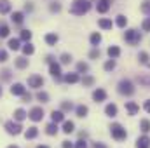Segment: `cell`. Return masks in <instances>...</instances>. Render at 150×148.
I'll return each mask as SVG.
<instances>
[{
    "label": "cell",
    "mask_w": 150,
    "mask_h": 148,
    "mask_svg": "<svg viewBox=\"0 0 150 148\" xmlns=\"http://www.w3.org/2000/svg\"><path fill=\"white\" fill-rule=\"evenodd\" d=\"M65 134H72L75 131V124L72 120H63V129H61Z\"/></svg>",
    "instance_id": "cell-26"
},
{
    "label": "cell",
    "mask_w": 150,
    "mask_h": 148,
    "mask_svg": "<svg viewBox=\"0 0 150 148\" xmlns=\"http://www.w3.org/2000/svg\"><path fill=\"white\" fill-rule=\"evenodd\" d=\"M136 82L142 84V85H145V87H150V75H138Z\"/></svg>",
    "instance_id": "cell-38"
},
{
    "label": "cell",
    "mask_w": 150,
    "mask_h": 148,
    "mask_svg": "<svg viewBox=\"0 0 150 148\" xmlns=\"http://www.w3.org/2000/svg\"><path fill=\"white\" fill-rule=\"evenodd\" d=\"M32 37H33V33L30 30H21V33H19V40L21 42H30Z\"/></svg>",
    "instance_id": "cell-37"
},
{
    "label": "cell",
    "mask_w": 150,
    "mask_h": 148,
    "mask_svg": "<svg viewBox=\"0 0 150 148\" xmlns=\"http://www.w3.org/2000/svg\"><path fill=\"white\" fill-rule=\"evenodd\" d=\"M91 9V2L89 0H74L72 5H70V12L74 16H84L87 14Z\"/></svg>",
    "instance_id": "cell-1"
},
{
    "label": "cell",
    "mask_w": 150,
    "mask_h": 148,
    "mask_svg": "<svg viewBox=\"0 0 150 148\" xmlns=\"http://www.w3.org/2000/svg\"><path fill=\"white\" fill-rule=\"evenodd\" d=\"M45 134H47V136H56V134H58V124H56V122L47 124V125H45Z\"/></svg>",
    "instance_id": "cell-29"
},
{
    "label": "cell",
    "mask_w": 150,
    "mask_h": 148,
    "mask_svg": "<svg viewBox=\"0 0 150 148\" xmlns=\"http://www.w3.org/2000/svg\"><path fill=\"white\" fill-rule=\"evenodd\" d=\"M44 115H45V111L42 106H33L32 110L28 111V118L32 120V122H40L42 118H44Z\"/></svg>",
    "instance_id": "cell-6"
},
{
    "label": "cell",
    "mask_w": 150,
    "mask_h": 148,
    "mask_svg": "<svg viewBox=\"0 0 150 148\" xmlns=\"http://www.w3.org/2000/svg\"><path fill=\"white\" fill-rule=\"evenodd\" d=\"M49 73L52 75L56 80H61L63 78V72H61V63H56V61H52V63H49Z\"/></svg>",
    "instance_id": "cell-7"
},
{
    "label": "cell",
    "mask_w": 150,
    "mask_h": 148,
    "mask_svg": "<svg viewBox=\"0 0 150 148\" xmlns=\"http://www.w3.org/2000/svg\"><path fill=\"white\" fill-rule=\"evenodd\" d=\"M93 101H96V103H103V101H107V91L101 89V87L94 89V91H93Z\"/></svg>",
    "instance_id": "cell-9"
},
{
    "label": "cell",
    "mask_w": 150,
    "mask_h": 148,
    "mask_svg": "<svg viewBox=\"0 0 150 148\" xmlns=\"http://www.w3.org/2000/svg\"><path fill=\"white\" fill-rule=\"evenodd\" d=\"M23 92H26V87H25L23 84L16 82V84L11 85V94H12V96H21Z\"/></svg>",
    "instance_id": "cell-13"
},
{
    "label": "cell",
    "mask_w": 150,
    "mask_h": 148,
    "mask_svg": "<svg viewBox=\"0 0 150 148\" xmlns=\"http://www.w3.org/2000/svg\"><path fill=\"white\" fill-rule=\"evenodd\" d=\"M11 11H12V4H11L9 0H0V14L5 16V14H9Z\"/></svg>",
    "instance_id": "cell-16"
},
{
    "label": "cell",
    "mask_w": 150,
    "mask_h": 148,
    "mask_svg": "<svg viewBox=\"0 0 150 148\" xmlns=\"http://www.w3.org/2000/svg\"><path fill=\"white\" fill-rule=\"evenodd\" d=\"M110 134H112L113 140H117V141H124L127 138V131L119 122H113L112 125H110Z\"/></svg>",
    "instance_id": "cell-4"
},
{
    "label": "cell",
    "mask_w": 150,
    "mask_h": 148,
    "mask_svg": "<svg viewBox=\"0 0 150 148\" xmlns=\"http://www.w3.org/2000/svg\"><path fill=\"white\" fill-rule=\"evenodd\" d=\"M51 120H52V122H56V124L63 122V120H65V111H61V110H52V111H51Z\"/></svg>",
    "instance_id": "cell-15"
},
{
    "label": "cell",
    "mask_w": 150,
    "mask_h": 148,
    "mask_svg": "<svg viewBox=\"0 0 150 148\" xmlns=\"http://www.w3.org/2000/svg\"><path fill=\"white\" fill-rule=\"evenodd\" d=\"M87 72H89V65L84 61H79L77 63V73H87Z\"/></svg>",
    "instance_id": "cell-41"
},
{
    "label": "cell",
    "mask_w": 150,
    "mask_h": 148,
    "mask_svg": "<svg viewBox=\"0 0 150 148\" xmlns=\"http://www.w3.org/2000/svg\"><path fill=\"white\" fill-rule=\"evenodd\" d=\"M138 61L142 63V65H147L150 68V56H149V52H145V51H142L140 54H138Z\"/></svg>",
    "instance_id": "cell-32"
},
{
    "label": "cell",
    "mask_w": 150,
    "mask_h": 148,
    "mask_svg": "<svg viewBox=\"0 0 150 148\" xmlns=\"http://www.w3.org/2000/svg\"><path fill=\"white\" fill-rule=\"evenodd\" d=\"M21 99H23V103H28V101H32V94L30 92H23L21 94Z\"/></svg>",
    "instance_id": "cell-50"
},
{
    "label": "cell",
    "mask_w": 150,
    "mask_h": 148,
    "mask_svg": "<svg viewBox=\"0 0 150 148\" xmlns=\"http://www.w3.org/2000/svg\"><path fill=\"white\" fill-rule=\"evenodd\" d=\"M7 148H19V147H16V145H11V147H7Z\"/></svg>",
    "instance_id": "cell-57"
},
{
    "label": "cell",
    "mask_w": 150,
    "mask_h": 148,
    "mask_svg": "<svg viewBox=\"0 0 150 148\" xmlns=\"http://www.w3.org/2000/svg\"><path fill=\"white\" fill-rule=\"evenodd\" d=\"M61 148H74V145L67 140V141H63V143H61Z\"/></svg>",
    "instance_id": "cell-53"
},
{
    "label": "cell",
    "mask_w": 150,
    "mask_h": 148,
    "mask_svg": "<svg viewBox=\"0 0 150 148\" xmlns=\"http://www.w3.org/2000/svg\"><path fill=\"white\" fill-rule=\"evenodd\" d=\"M25 118H28V111L26 110H23V108H16V110H14V120L23 122Z\"/></svg>",
    "instance_id": "cell-19"
},
{
    "label": "cell",
    "mask_w": 150,
    "mask_h": 148,
    "mask_svg": "<svg viewBox=\"0 0 150 148\" xmlns=\"http://www.w3.org/2000/svg\"><path fill=\"white\" fill-rule=\"evenodd\" d=\"M126 110H127L129 115H136V113L140 111V106H138L134 101H127V103H126Z\"/></svg>",
    "instance_id": "cell-30"
},
{
    "label": "cell",
    "mask_w": 150,
    "mask_h": 148,
    "mask_svg": "<svg viewBox=\"0 0 150 148\" xmlns=\"http://www.w3.org/2000/svg\"><path fill=\"white\" fill-rule=\"evenodd\" d=\"M143 110L147 111V113H150V99H147V101L143 103Z\"/></svg>",
    "instance_id": "cell-52"
},
{
    "label": "cell",
    "mask_w": 150,
    "mask_h": 148,
    "mask_svg": "<svg viewBox=\"0 0 150 148\" xmlns=\"http://www.w3.org/2000/svg\"><path fill=\"white\" fill-rule=\"evenodd\" d=\"M7 47H9L11 51H19V49H21V40H19V38H9Z\"/></svg>",
    "instance_id": "cell-27"
},
{
    "label": "cell",
    "mask_w": 150,
    "mask_h": 148,
    "mask_svg": "<svg viewBox=\"0 0 150 148\" xmlns=\"http://www.w3.org/2000/svg\"><path fill=\"white\" fill-rule=\"evenodd\" d=\"M33 11V4L32 2H26L25 4V12H32Z\"/></svg>",
    "instance_id": "cell-51"
},
{
    "label": "cell",
    "mask_w": 150,
    "mask_h": 148,
    "mask_svg": "<svg viewBox=\"0 0 150 148\" xmlns=\"http://www.w3.org/2000/svg\"><path fill=\"white\" fill-rule=\"evenodd\" d=\"M72 59H74V58H72V54H68V52H63V54L59 56V63H61V65H70Z\"/></svg>",
    "instance_id": "cell-40"
},
{
    "label": "cell",
    "mask_w": 150,
    "mask_h": 148,
    "mask_svg": "<svg viewBox=\"0 0 150 148\" xmlns=\"http://www.w3.org/2000/svg\"><path fill=\"white\" fill-rule=\"evenodd\" d=\"M98 26H100L101 30H112V28H113V23H112V19L101 18V19H98Z\"/></svg>",
    "instance_id": "cell-20"
},
{
    "label": "cell",
    "mask_w": 150,
    "mask_h": 148,
    "mask_svg": "<svg viewBox=\"0 0 150 148\" xmlns=\"http://www.w3.org/2000/svg\"><path fill=\"white\" fill-rule=\"evenodd\" d=\"M11 35V28H9V25L7 23H0V38H7Z\"/></svg>",
    "instance_id": "cell-31"
},
{
    "label": "cell",
    "mask_w": 150,
    "mask_h": 148,
    "mask_svg": "<svg viewBox=\"0 0 150 148\" xmlns=\"http://www.w3.org/2000/svg\"><path fill=\"white\" fill-rule=\"evenodd\" d=\"M87 113H89V108H87L86 105H79V106H75V115H77L79 118L87 117Z\"/></svg>",
    "instance_id": "cell-25"
},
{
    "label": "cell",
    "mask_w": 150,
    "mask_h": 148,
    "mask_svg": "<svg viewBox=\"0 0 150 148\" xmlns=\"http://www.w3.org/2000/svg\"><path fill=\"white\" fill-rule=\"evenodd\" d=\"M44 40H45V44H47V45H51V47H52V45H56V44H58L59 37H58V33H52V32H51V33H47V35L44 37Z\"/></svg>",
    "instance_id": "cell-21"
},
{
    "label": "cell",
    "mask_w": 150,
    "mask_h": 148,
    "mask_svg": "<svg viewBox=\"0 0 150 148\" xmlns=\"http://www.w3.org/2000/svg\"><path fill=\"white\" fill-rule=\"evenodd\" d=\"M140 131H142L143 134H149L150 132V120L149 118H142V120H140Z\"/></svg>",
    "instance_id": "cell-34"
},
{
    "label": "cell",
    "mask_w": 150,
    "mask_h": 148,
    "mask_svg": "<svg viewBox=\"0 0 150 148\" xmlns=\"http://www.w3.org/2000/svg\"><path fill=\"white\" fill-rule=\"evenodd\" d=\"M63 80L67 82V84H77V82H80V75L77 73H65L63 75Z\"/></svg>",
    "instance_id": "cell-17"
},
{
    "label": "cell",
    "mask_w": 150,
    "mask_h": 148,
    "mask_svg": "<svg viewBox=\"0 0 150 148\" xmlns=\"http://www.w3.org/2000/svg\"><path fill=\"white\" fill-rule=\"evenodd\" d=\"M142 12L143 14H147V16H150V0H143V4H142Z\"/></svg>",
    "instance_id": "cell-44"
},
{
    "label": "cell",
    "mask_w": 150,
    "mask_h": 148,
    "mask_svg": "<svg viewBox=\"0 0 150 148\" xmlns=\"http://www.w3.org/2000/svg\"><path fill=\"white\" fill-rule=\"evenodd\" d=\"M110 4H112V0H98V4H96V11H98L100 14H105V12H108Z\"/></svg>",
    "instance_id": "cell-12"
},
{
    "label": "cell",
    "mask_w": 150,
    "mask_h": 148,
    "mask_svg": "<svg viewBox=\"0 0 150 148\" xmlns=\"http://www.w3.org/2000/svg\"><path fill=\"white\" fill-rule=\"evenodd\" d=\"M21 51H23L25 56H32L35 52V47H33L32 42H25V45H21Z\"/></svg>",
    "instance_id": "cell-28"
},
{
    "label": "cell",
    "mask_w": 150,
    "mask_h": 148,
    "mask_svg": "<svg viewBox=\"0 0 150 148\" xmlns=\"http://www.w3.org/2000/svg\"><path fill=\"white\" fill-rule=\"evenodd\" d=\"M93 148H107V145H105V143H101V141H98V143H94V145H93Z\"/></svg>",
    "instance_id": "cell-54"
},
{
    "label": "cell",
    "mask_w": 150,
    "mask_h": 148,
    "mask_svg": "<svg viewBox=\"0 0 150 148\" xmlns=\"http://www.w3.org/2000/svg\"><path fill=\"white\" fill-rule=\"evenodd\" d=\"M49 11H51L52 14H58V12L61 11V4H58V2H52V4L49 5Z\"/></svg>",
    "instance_id": "cell-45"
},
{
    "label": "cell",
    "mask_w": 150,
    "mask_h": 148,
    "mask_svg": "<svg viewBox=\"0 0 150 148\" xmlns=\"http://www.w3.org/2000/svg\"><path fill=\"white\" fill-rule=\"evenodd\" d=\"M37 148H49V147H47V145H38Z\"/></svg>",
    "instance_id": "cell-56"
},
{
    "label": "cell",
    "mask_w": 150,
    "mask_h": 148,
    "mask_svg": "<svg viewBox=\"0 0 150 148\" xmlns=\"http://www.w3.org/2000/svg\"><path fill=\"white\" fill-rule=\"evenodd\" d=\"M103 68H105V72H113L115 70V59H107L105 61V65H103Z\"/></svg>",
    "instance_id": "cell-43"
},
{
    "label": "cell",
    "mask_w": 150,
    "mask_h": 148,
    "mask_svg": "<svg viewBox=\"0 0 150 148\" xmlns=\"http://www.w3.org/2000/svg\"><path fill=\"white\" fill-rule=\"evenodd\" d=\"M136 148H150V136L143 134L136 140Z\"/></svg>",
    "instance_id": "cell-14"
},
{
    "label": "cell",
    "mask_w": 150,
    "mask_h": 148,
    "mask_svg": "<svg viewBox=\"0 0 150 148\" xmlns=\"http://www.w3.org/2000/svg\"><path fill=\"white\" fill-rule=\"evenodd\" d=\"M14 65H16V68H18V70H25V68H28L30 59H28L26 56H19V58H16V59H14Z\"/></svg>",
    "instance_id": "cell-11"
},
{
    "label": "cell",
    "mask_w": 150,
    "mask_h": 148,
    "mask_svg": "<svg viewBox=\"0 0 150 148\" xmlns=\"http://www.w3.org/2000/svg\"><path fill=\"white\" fill-rule=\"evenodd\" d=\"M89 42H91L93 47H98V45L101 44V33H100V32H93L91 37H89Z\"/></svg>",
    "instance_id": "cell-23"
},
{
    "label": "cell",
    "mask_w": 150,
    "mask_h": 148,
    "mask_svg": "<svg viewBox=\"0 0 150 148\" xmlns=\"http://www.w3.org/2000/svg\"><path fill=\"white\" fill-rule=\"evenodd\" d=\"M80 82H82L84 87H91V85H94V77L93 75H84L80 78Z\"/></svg>",
    "instance_id": "cell-36"
},
{
    "label": "cell",
    "mask_w": 150,
    "mask_h": 148,
    "mask_svg": "<svg viewBox=\"0 0 150 148\" xmlns=\"http://www.w3.org/2000/svg\"><path fill=\"white\" fill-rule=\"evenodd\" d=\"M124 40L129 44V45H136V44H140V40H142V33L138 32V30H126V33H124Z\"/></svg>",
    "instance_id": "cell-5"
},
{
    "label": "cell",
    "mask_w": 150,
    "mask_h": 148,
    "mask_svg": "<svg viewBox=\"0 0 150 148\" xmlns=\"http://www.w3.org/2000/svg\"><path fill=\"white\" fill-rule=\"evenodd\" d=\"M11 21H12V25L21 26V25L25 23V12H21V11H14V12L11 14Z\"/></svg>",
    "instance_id": "cell-10"
},
{
    "label": "cell",
    "mask_w": 150,
    "mask_h": 148,
    "mask_svg": "<svg viewBox=\"0 0 150 148\" xmlns=\"http://www.w3.org/2000/svg\"><path fill=\"white\" fill-rule=\"evenodd\" d=\"M59 110H61V111H72V110H75V106H74V103H72V101H61Z\"/></svg>",
    "instance_id": "cell-39"
},
{
    "label": "cell",
    "mask_w": 150,
    "mask_h": 148,
    "mask_svg": "<svg viewBox=\"0 0 150 148\" xmlns=\"http://www.w3.org/2000/svg\"><path fill=\"white\" fill-rule=\"evenodd\" d=\"M4 129L7 131V134H11V136H19L21 132H25L23 129V125H21V122H18V120H7L5 124H4Z\"/></svg>",
    "instance_id": "cell-2"
},
{
    "label": "cell",
    "mask_w": 150,
    "mask_h": 148,
    "mask_svg": "<svg viewBox=\"0 0 150 148\" xmlns=\"http://www.w3.org/2000/svg\"><path fill=\"white\" fill-rule=\"evenodd\" d=\"M37 136H38V127H35V125H32V127H28L25 131V138L26 140H35Z\"/></svg>",
    "instance_id": "cell-22"
},
{
    "label": "cell",
    "mask_w": 150,
    "mask_h": 148,
    "mask_svg": "<svg viewBox=\"0 0 150 148\" xmlns=\"http://www.w3.org/2000/svg\"><path fill=\"white\" fill-rule=\"evenodd\" d=\"M35 98H37V99L40 101V103H49V94H47L45 91H38Z\"/></svg>",
    "instance_id": "cell-42"
},
{
    "label": "cell",
    "mask_w": 150,
    "mask_h": 148,
    "mask_svg": "<svg viewBox=\"0 0 150 148\" xmlns=\"http://www.w3.org/2000/svg\"><path fill=\"white\" fill-rule=\"evenodd\" d=\"M115 25H117L119 28H126V26H127V18H126L124 14H119V16L115 18Z\"/></svg>",
    "instance_id": "cell-35"
},
{
    "label": "cell",
    "mask_w": 150,
    "mask_h": 148,
    "mask_svg": "<svg viewBox=\"0 0 150 148\" xmlns=\"http://www.w3.org/2000/svg\"><path fill=\"white\" fill-rule=\"evenodd\" d=\"M44 61H45V63L49 65V63H52V61H54V58H52V56L49 54V56H45V59H44Z\"/></svg>",
    "instance_id": "cell-55"
},
{
    "label": "cell",
    "mask_w": 150,
    "mask_h": 148,
    "mask_svg": "<svg viewBox=\"0 0 150 148\" xmlns=\"http://www.w3.org/2000/svg\"><path fill=\"white\" fill-rule=\"evenodd\" d=\"M117 111H119V108H117V105L115 103H108L107 106H105V115L107 117H117Z\"/></svg>",
    "instance_id": "cell-18"
},
{
    "label": "cell",
    "mask_w": 150,
    "mask_h": 148,
    "mask_svg": "<svg viewBox=\"0 0 150 148\" xmlns=\"http://www.w3.org/2000/svg\"><path fill=\"white\" fill-rule=\"evenodd\" d=\"M11 78H12V70H9V68L0 70V80L2 82H9Z\"/></svg>",
    "instance_id": "cell-33"
},
{
    "label": "cell",
    "mask_w": 150,
    "mask_h": 148,
    "mask_svg": "<svg viewBox=\"0 0 150 148\" xmlns=\"http://www.w3.org/2000/svg\"><path fill=\"white\" fill-rule=\"evenodd\" d=\"M107 54H108V58L117 59V58L120 56V47H117V45H110V47L107 49Z\"/></svg>",
    "instance_id": "cell-24"
},
{
    "label": "cell",
    "mask_w": 150,
    "mask_h": 148,
    "mask_svg": "<svg viewBox=\"0 0 150 148\" xmlns=\"http://www.w3.org/2000/svg\"><path fill=\"white\" fill-rule=\"evenodd\" d=\"M142 28H143V32H150V18H145V19H143Z\"/></svg>",
    "instance_id": "cell-48"
},
{
    "label": "cell",
    "mask_w": 150,
    "mask_h": 148,
    "mask_svg": "<svg viewBox=\"0 0 150 148\" xmlns=\"http://www.w3.org/2000/svg\"><path fill=\"white\" fill-rule=\"evenodd\" d=\"M44 85V78L40 77V75L33 73L28 77V87H32V89H40Z\"/></svg>",
    "instance_id": "cell-8"
},
{
    "label": "cell",
    "mask_w": 150,
    "mask_h": 148,
    "mask_svg": "<svg viewBox=\"0 0 150 148\" xmlns=\"http://www.w3.org/2000/svg\"><path fill=\"white\" fill-rule=\"evenodd\" d=\"M9 59V54H7V51L5 49H0V63H5Z\"/></svg>",
    "instance_id": "cell-47"
},
{
    "label": "cell",
    "mask_w": 150,
    "mask_h": 148,
    "mask_svg": "<svg viewBox=\"0 0 150 148\" xmlns=\"http://www.w3.org/2000/svg\"><path fill=\"white\" fill-rule=\"evenodd\" d=\"M74 148H87V141H86V140H79L74 145Z\"/></svg>",
    "instance_id": "cell-49"
},
{
    "label": "cell",
    "mask_w": 150,
    "mask_h": 148,
    "mask_svg": "<svg viewBox=\"0 0 150 148\" xmlns=\"http://www.w3.org/2000/svg\"><path fill=\"white\" fill-rule=\"evenodd\" d=\"M2 92H4V91H2V87H0V96H2Z\"/></svg>",
    "instance_id": "cell-58"
},
{
    "label": "cell",
    "mask_w": 150,
    "mask_h": 148,
    "mask_svg": "<svg viewBox=\"0 0 150 148\" xmlns=\"http://www.w3.org/2000/svg\"><path fill=\"white\" fill-rule=\"evenodd\" d=\"M89 58H91V59L100 58V49H98V47H93V49H91V52H89Z\"/></svg>",
    "instance_id": "cell-46"
},
{
    "label": "cell",
    "mask_w": 150,
    "mask_h": 148,
    "mask_svg": "<svg viewBox=\"0 0 150 148\" xmlns=\"http://www.w3.org/2000/svg\"><path fill=\"white\" fill-rule=\"evenodd\" d=\"M117 91L122 96H133L134 94V84L131 80H127V78H122L119 82V85H117Z\"/></svg>",
    "instance_id": "cell-3"
}]
</instances>
